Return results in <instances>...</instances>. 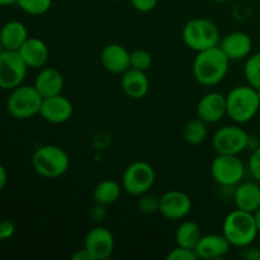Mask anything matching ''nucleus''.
<instances>
[{
    "label": "nucleus",
    "instance_id": "473e14b6",
    "mask_svg": "<svg viewBox=\"0 0 260 260\" xmlns=\"http://www.w3.org/2000/svg\"><path fill=\"white\" fill-rule=\"evenodd\" d=\"M15 233V225L10 220L0 221V241L9 240Z\"/></svg>",
    "mask_w": 260,
    "mask_h": 260
},
{
    "label": "nucleus",
    "instance_id": "b1692460",
    "mask_svg": "<svg viewBox=\"0 0 260 260\" xmlns=\"http://www.w3.org/2000/svg\"><path fill=\"white\" fill-rule=\"evenodd\" d=\"M202 235V230L197 222L192 220L182 221V223L178 226L177 231H175V243L178 246L194 250Z\"/></svg>",
    "mask_w": 260,
    "mask_h": 260
},
{
    "label": "nucleus",
    "instance_id": "c03bdc74",
    "mask_svg": "<svg viewBox=\"0 0 260 260\" xmlns=\"http://www.w3.org/2000/svg\"><path fill=\"white\" fill-rule=\"evenodd\" d=\"M259 91V99H260V90H258Z\"/></svg>",
    "mask_w": 260,
    "mask_h": 260
},
{
    "label": "nucleus",
    "instance_id": "7c9ffc66",
    "mask_svg": "<svg viewBox=\"0 0 260 260\" xmlns=\"http://www.w3.org/2000/svg\"><path fill=\"white\" fill-rule=\"evenodd\" d=\"M246 168H248V172L251 175V178L260 183V146L258 149L250 151Z\"/></svg>",
    "mask_w": 260,
    "mask_h": 260
},
{
    "label": "nucleus",
    "instance_id": "6e6552de",
    "mask_svg": "<svg viewBox=\"0 0 260 260\" xmlns=\"http://www.w3.org/2000/svg\"><path fill=\"white\" fill-rule=\"evenodd\" d=\"M156 174L151 164L146 161H135L124 169L122 175V188L134 197L150 192L154 185Z\"/></svg>",
    "mask_w": 260,
    "mask_h": 260
},
{
    "label": "nucleus",
    "instance_id": "7ed1b4c3",
    "mask_svg": "<svg viewBox=\"0 0 260 260\" xmlns=\"http://www.w3.org/2000/svg\"><path fill=\"white\" fill-rule=\"evenodd\" d=\"M222 235L234 248L251 245L259 235L254 215L243 210H233L226 215L222 222Z\"/></svg>",
    "mask_w": 260,
    "mask_h": 260
},
{
    "label": "nucleus",
    "instance_id": "412c9836",
    "mask_svg": "<svg viewBox=\"0 0 260 260\" xmlns=\"http://www.w3.org/2000/svg\"><path fill=\"white\" fill-rule=\"evenodd\" d=\"M33 85L43 98L57 95L62 93L63 76L57 69L42 68L36 76Z\"/></svg>",
    "mask_w": 260,
    "mask_h": 260
},
{
    "label": "nucleus",
    "instance_id": "4c0bfd02",
    "mask_svg": "<svg viewBox=\"0 0 260 260\" xmlns=\"http://www.w3.org/2000/svg\"><path fill=\"white\" fill-rule=\"evenodd\" d=\"M7 182H8L7 169H5V168L3 167L2 164H0V192H2V190L5 188V185H7Z\"/></svg>",
    "mask_w": 260,
    "mask_h": 260
},
{
    "label": "nucleus",
    "instance_id": "ea45409f",
    "mask_svg": "<svg viewBox=\"0 0 260 260\" xmlns=\"http://www.w3.org/2000/svg\"><path fill=\"white\" fill-rule=\"evenodd\" d=\"M18 0H0V7H9V5L17 4Z\"/></svg>",
    "mask_w": 260,
    "mask_h": 260
},
{
    "label": "nucleus",
    "instance_id": "f257e3e1",
    "mask_svg": "<svg viewBox=\"0 0 260 260\" xmlns=\"http://www.w3.org/2000/svg\"><path fill=\"white\" fill-rule=\"evenodd\" d=\"M230 62L220 46L200 51L193 61V76L201 85L215 86L226 78Z\"/></svg>",
    "mask_w": 260,
    "mask_h": 260
},
{
    "label": "nucleus",
    "instance_id": "cd10ccee",
    "mask_svg": "<svg viewBox=\"0 0 260 260\" xmlns=\"http://www.w3.org/2000/svg\"><path fill=\"white\" fill-rule=\"evenodd\" d=\"M152 65L151 53L146 50H135L131 52V68L146 73Z\"/></svg>",
    "mask_w": 260,
    "mask_h": 260
},
{
    "label": "nucleus",
    "instance_id": "72a5a7b5",
    "mask_svg": "<svg viewBox=\"0 0 260 260\" xmlns=\"http://www.w3.org/2000/svg\"><path fill=\"white\" fill-rule=\"evenodd\" d=\"M240 256L245 260H260V248L251 245L240 249Z\"/></svg>",
    "mask_w": 260,
    "mask_h": 260
},
{
    "label": "nucleus",
    "instance_id": "f3484780",
    "mask_svg": "<svg viewBox=\"0 0 260 260\" xmlns=\"http://www.w3.org/2000/svg\"><path fill=\"white\" fill-rule=\"evenodd\" d=\"M20 57L28 66V69H42L50 58V50L42 40L37 37H28L18 50Z\"/></svg>",
    "mask_w": 260,
    "mask_h": 260
},
{
    "label": "nucleus",
    "instance_id": "aec40b11",
    "mask_svg": "<svg viewBox=\"0 0 260 260\" xmlns=\"http://www.w3.org/2000/svg\"><path fill=\"white\" fill-rule=\"evenodd\" d=\"M121 88L128 98L142 99L149 93V78L145 71L129 68L121 75Z\"/></svg>",
    "mask_w": 260,
    "mask_h": 260
},
{
    "label": "nucleus",
    "instance_id": "39448f33",
    "mask_svg": "<svg viewBox=\"0 0 260 260\" xmlns=\"http://www.w3.org/2000/svg\"><path fill=\"white\" fill-rule=\"evenodd\" d=\"M182 40L192 51L207 50L220 43V30L217 25L206 18H194L185 23L182 29Z\"/></svg>",
    "mask_w": 260,
    "mask_h": 260
},
{
    "label": "nucleus",
    "instance_id": "ddd939ff",
    "mask_svg": "<svg viewBox=\"0 0 260 260\" xmlns=\"http://www.w3.org/2000/svg\"><path fill=\"white\" fill-rule=\"evenodd\" d=\"M73 114V103H71L70 99L62 95V93L48 96V98H43L42 106L40 109V116L48 123L62 124L70 121Z\"/></svg>",
    "mask_w": 260,
    "mask_h": 260
},
{
    "label": "nucleus",
    "instance_id": "423d86ee",
    "mask_svg": "<svg viewBox=\"0 0 260 260\" xmlns=\"http://www.w3.org/2000/svg\"><path fill=\"white\" fill-rule=\"evenodd\" d=\"M43 96L35 88V85L17 86L10 90L7 101L8 113L17 119H28L40 114Z\"/></svg>",
    "mask_w": 260,
    "mask_h": 260
},
{
    "label": "nucleus",
    "instance_id": "0eeeda50",
    "mask_svg": "<svg viewBox=\"0 0 260 260\" xmlns=\"http://www.w3.org/2000/svg\"><path fill=\"white\" fill-rule=\"evenodd\" d=\"M246 165L239 155H222L211 162V175L218 185L223 188H235L244 180L246 174Z\"/></svg>",
    "mask_w": 260,
    "mask_h": 260
},
{
    "label": "nucleus",
    "instance_id": "a211bd4d",
    "mask_svg": "<svg viewBox=\"0 0 260 260\" xmlns=\"http://www.w3.org/2000/svg\"><path fill=\"white\" fill-rule=\"evenodd\" d=\"M234 203L239 210L254 213L260 206V183L246 180L234 188Z\"/></svg>",
    "mask_w": 260,
    "mask_h": 260
},
{
    "label": "nucleus",
    "instance_id": "f8f14e48",
    "mask_svg": "<svg viewBox=\"0 0 260 260\" xmlns=\"http://www.w3.org/2000/svg\"><path fill=\"white\" fill-rule=\"evenodd\" d=\"M116 241L111 230L103 226H95L85 236L84 248L90 253L94 260L111 258L114 251Z\"/></svg>",
    "mask_w": 260,
    "mask_h": 260
},
{
    "label": "nucleus",
    "instance_id": "393cba45",
    "mask_svg": "<svg viewBox=\"0 0 260 260\" xmlns=\"http://www.w3.org/2000/svg\"><path fill=\"white\" fill-rule=\"evenodd\" d=\"M207 124L208 123H206L200 117L189 119L183 128V137L185 142L193 146L203 144L208 136Z\"/></svg>",
    "mask_w": 260,
    "mask_h": 260
},
{
    "label": "nucleus",
    "instance_id": "f704fd0d",
    "mask_svg": "<svg viewBox=\"0 0 260 260\" xmlns=\"http://www.w3.org/2000/svg\"><path fill=\"white\" fill-rule=\"evenodd\" d=\"M106 207L107 206L95 203V205H94L90 210V217L93 218L94 221H96V222H101V221H103L104 218L107 217Z\"/></svg>",
    "mask_w": 260,
    "mask_h": 260
},
{
    "label": "nucleus",
    "instance_id": "58836bf2",
    "mask_svg": "<svg viewBox=\"0 0 260 260\" xmlns=\"http://www.w3.org/2000/svg\"><path fill=\"white\" fill-rule=\"evenodd\" d=\"M253 215H254V220H255V223H256V228H258V231L260 234V206H259L258 210L253 213Z\"/></svg>",
    "mask_w": 260,
    "mask_h": 260
},
{
    "label": "nucleus",
    "instance_id": "79ce46f5",
    "mask_svg": "<svg viewBox=\"0 0 260 260\" xmlns=\"http://www.w3.org/2000/svg\"><path fill=\"white\" fill-rule=\"evenodd\" d=\"M3 51H4V47H3L2 42H0V53H2V52H3Z\"/></svg>",
    "mask_w": 260,
    "mask_h": 260
},
{
    "label": "nucleus",
    "instance_id": "a878e982",
    "mask_svg": "<svg viewBox=\"0 0 260 260\" xmlns=\"http://www.w3.org/2000/svg\"><path fill=\"white\" fill-rule=\"evenodd\" d=\"M244 75L250 86L260 90V52L249 56L244 65Z\"/></svg>",
    "mask_w": 260,
    "mask_h": 260
},
{
    "label": "nucleus",
    "instance_id": "1a4fd4ad",
    "mask_svg": "<svg viewBox=\"0 0 260 260\" xmlns=\"http://www.w3.org/2000/svg\"><path fill=\"white\" fill-rule=\"evenodd\" d=\"M249 134L240 124H228L215 132L212 146L216 154L240 155L248 149Z\"/></svg>",
    "mask_w": 260,
    "mask_h": 260
},
{
    "label": "nucleus",
    "instance_id": "4468645a",
    "mask_svg": "<svg viewBox=\"0 0 260 260\" xmlns=\"http://www.w3.org/2000/svg\"><path fill=\"white\" fill-rule=\"evenodd\" d=\"M218 46L230 61L246 60L253 51L251 37L248 33L240 30L228 33L222 40H220Z\"/></svg>",
    "mask_w": 260,
    "mask_h": 260
},
{
    "label": "nucleus",
    "instance_id": "2f4dec72",
    "mask_svg": "<svg viewBox=\"0 0 260 260\" xmlns=\"http://www.w3.org/2000/svg\"><path fill=\"white\" fill-rule=\"evenodd\" d=\"M132 7L141 13H149L154 10L157 5V0H129Z\"/></svg>",
    "mask_w": 260,
    "mask_h": 260
},
{
    "label": "nucleus",
    "instance_id": "20e7f679",
    "mask_svg": "<svg viewBox=\"0 0 260 260\" xmlns=\"http://www.w3.org/2000/svg\"><path fill=\"white\" fill-rule=\"evenodd\" d=\"M32 167L40 177L46 179L60 178L70 167L68 152L56 145H42L32 156Z\"/></svg>",
    "mask_w": 260,
    "mask_h": 260
},
{
    "label": "nucleus",
    "instance_id": "a18cd8bd",
    "mask_svg": "<svg viewBox=\"0 0 260 260\" xmlns=\"http://www.w3.org/2000/svg\"><path fill=\"white\" fill-rule=\"evenodd\" d=\"M259 126H260V121H259Z\"/></svg>",
    "mask_w": 260,
    "mask_h": 260
},
{
    "label": "nucleus",
    "instance_id": "4be33fe9",
    "mask_svg": "<svg viewBox=\"0 0 260 260\" xmlns=\"http://www.w3.org/2000/svg\"><path fill=\"white\" fill-rule=\"evenodd\" d=\"M28 37L27 27L19 20H10L0 28V42L4 50L18 51Z\"/></svg>",
    "mask_w": 260,
    "mask_h": 260
},
{
    "label": "nucleus",
    "instance_id": "5701e85b",
    "mask_svg": "<svg viewBox=\"0 0 260 260\" xmlns=\"http://www.w3.org/2000/svg\"><path fill=\"white\" fill-rule=\"evenodd\" d=\"M122 184L117 180L104 179L95 185L93 190V200L95 203L109 206L116 203L122 194Z\"/></svg>",
    "mask_w": 260,
    "mask_h": 260
},
{
    "label": "nucleus",
    "instance_id": "c9c22d12",
    "mask_svg": "<svg viewBox=\"0 0 260 260\" xmlns=\"http://www.w3.org/2000/svg\"><path fill=\"white\" fill-rule=\"evenodd\" d=\"M73 259L74 260H94L93 256L90 255V253H89L85 248L81 249V250H76L75 253L73 254Z\"/></svg>",
    "mask_w": 260,
    "mask_h": 260
},
{
    "label": "nucleus",
    "instance_id": "37998d69",
    "mask_svg": "<svg viewBox=\"0 0 260 260\" xmlns=\"http://www.w3.org/2000/svg\"><path fill=\"white\" fill-rule=\"evenodd\" d=\"M108 2H121V0H108Z\"/></svg>",
    "mask_w": 260,
    "mask_h": 260
},
{
    "label": "nucleus",
    "instance_id": "c85d7f7f",
    "mask_svg": "<svg viewBox=\"0 0 260 260\" xmlns=\"http://www.w3.org/2000/svg\"><path fill=\"white\" fill-rule=\"evenodd\" d=\"M137 200V210L145 215H152L155 212H159V197L154 194H150L149 192L145 194L139 196Z\"/></svg>",
    "mask_w": 260,
    "mask_h": 260
},
{
    "label": "nucleus",
    "instance_id": "2eb2a0df",
    "mask_svg": "<svg viewBox=\"0 0 260 260\" xmlns=\"http://www.w3.org/2000/svg\"><path fill=\"white\" fill-rule=\"evenodd\" d=\"M101 62L108 73L122 75L131 68V52L119 43H109L102 50Z\"/></svg>",
    "mask_w": 260,
    "mask_h": 260
},
{
    "label": "nucleus",
    "instance_id": "e433bc0d",
    "mask_svg": "<svg viewBox=\"0 0 260 260\" xmlns=\"http://www.w3.org/2000/svg\"><path fill=\"white\" fill-rule=\"evenodd\" d=\"M259 146H260V137L258 136V135L249 134L248 149H246V150H250V151H253V150L258 149Z\"/></svg>",
    "mask_w": 260,
    "mask_h": 260
},
{
    "label": "nucleus",
    "instance_id": "bb28decb",
    "mask_svg": "<svg viewBox=\"0 0 260 260\" xmlns=\"http://www.w3.org/2000/svg\"><path fill=\"white\" fill-rule=\"evenodd\" d=\"M17 5L29 15L46 14L52 7V0H18Z\"/></svg>",
    "mask_w": 260,
    "mask_h": 260
},
{
    "label": "nucleus",
    "instance_id": "a19ab883",
    "mask_svg": "<svg viewBox=\"0 0 260 260\" xmlns=\"http://www.w3.org/2000/svg\"><path fill=\"white\" fill-rule=\"evenodd\" d=\"M215 2H217V3H229V2H231V0H215Z\"/></svg>",
    "mask_w": 260,
    "mask_h": 260
},
{
    "label": "nucleus",
    "instance_id": "9d476101",
    "mask_svg": "<svg viewBox=\"0 0 260 260\" xmlns=\"http://www.w3.org/2000/svg\"><path fill=\"white\" fill-rule=\"evenodd\" d=\"M28 66L18 51L4 50L0 53V88L13 90L22 85L27 75Z\"/></svg>",
    "mask_w": 260,
    "mask_h": 260
},
{
    "label": "nucleus",
    "instance_id": "6ab92c4d",
    "mask_svg": "<svg viewBox=\"0 0 260 260\" xmlns=\"http://www.w3.org/2000/svg\"><path fill=\"white\" fill-rule=\"evenodd\" d=\"M230 248L231 244L222 234L221 235L208 234V235H202L194 250L197 253L198 259L213 260L223 258L230 251Z\"/></svg>",
    "mask_w": 260,
    "mask_h": 260
},
{
    "label": "nucleus",
    "instance_id": "dca6fc26",
    "mask_svg": "<svg viewBox=\"0 0 260 260\" xmlns=\"http://www.w3.org/2000/svg\"><path fill=\"white\" fill-rule=\"evenodd\" d=\"M226 116V95L218 91H210L197 104V117L206 123H217Z\"/></svg>",
    "mask_w": 260,
    "mask_h": 260
},
{
    "label": "nucleus",
    "instance_id": "c756f323",
    "mask_svg": "<svg viewBox=\"0 0 260 260\" xmlns=\"http://www.w3.org/2000/svg\"><path fill=\"white\" fill-rule=\"evenodd\" d=\"M198 255L196 250L188 248H183V246H178L172 249L168 253L167 260H197Z\"/></svg>",
    "mask_w": 260,
    "mask_h": 260
},
{
    "label": "nucleus",
    "instance_id": "9b49d317",
    "mask_svg": "<svg viewBox=\"0 0 260 260\" xmlns=\"http://www.w3.org/2000/svg\"><path fill=\"white\" fill-rule=\"evenodd\" d=\"M192 207L190 197L182 190H168L159 197V213L168 220H184Z\"/></svg>",
    "mask_w": 260,
    "mask_h": 260
},
{
    "label": "nucleus",
    "instance_id": "f03ea898",
    "mask_svg": "<svg viewBox=\"0 0 260 260\" xmlns=\"http://www.w3.org/2000/svg\"><path fill=\"white\" fill-rule=\"evenodd\" d=\"M259 109V91L249 84L235 86L226 95V116L234 123H248L256 116Z\"/></svg>",
    "mask_w": 260,
    "mask_h": 260
}]
</instances>
